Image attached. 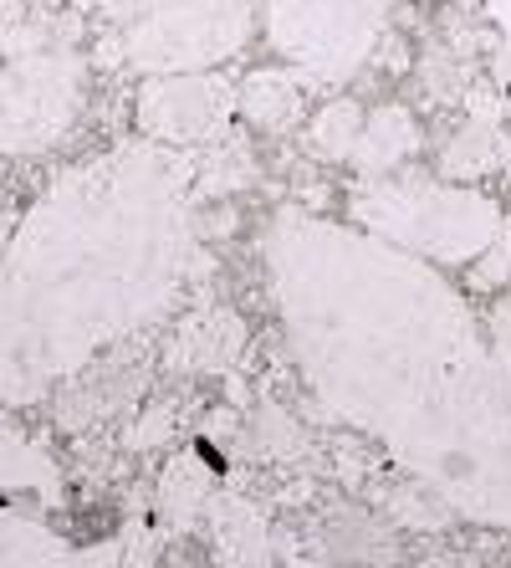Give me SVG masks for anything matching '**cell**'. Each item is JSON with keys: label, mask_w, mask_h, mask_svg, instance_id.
I'll return each instance as SVG.
<instances>
[{"label": "cell", "mask_w": 511, "mask_h": 568, "mask_svg": "<svg viewBox=\"0 0 511 568\" xmlns=\"http://www.w3.org/2000/svg\"><path fill=\"white\" fill-rule=\"evenodd\" d=\"M262 262L292 354L343 420L511 523V364L425 256L374 231L282 211Z\"/></svg>", "instance_id": "6da1fadb"}, {"label": "cell", "mask_w": 511, "mask_h": 568, "mask_svg": "<svg viewBox=\"0 0 511 568\" xmlns=\"http://www.w3.org/2000/svg\"><path fill=\"white\" fill-rule=\"evenodd\" d=\"M190 164L119 144L47 185L0 252V399L31 405L149 328L190 272Z\"/></svg>", "instance_id": "7a4b0ae2"}, {"label": "cell", "mask_w": 511, "mask_h": 568, "mask_svg": "<svg viewBox=\"0 0 511 568\" xmlns=\"http://www.w3.org/2000/svg\"><path fill=\"white\" fill-rule=\"evenodd\" d=\"M78 47L62 27L0 16V154H41L52 149L82 108Z\"/></svg>", "instance_id": "3957f363"}, {"label": "cell", "mask_w": 511, "mask_h": 568, "mask_svg": "<svg viewBox=\"0 0 511 568\" xmlns=\"http://www.w3.org/2000/svg\"><path fill=\"white\" fill-rule=\"evenodd\" d=\"M354 215L379 241L430 262H481V252H491V241L501 236L497 200H486L481 190L440 185L425 174L368 180L354 195Z\"/></svg>", "instance_id": "277c9868"}, {"label": "cell", "mask_w": 511, "mask_h": 568, "mask_svg": "<svg viewBox=\"0 0 511 568\" xmlns=\"http://www.w3.org/2000/svg\"><path fill=\"white\" fill-rule=\"evenodd\" d=\"M251 41V0H139L123 52L139 72H211Z\"/></svg>", "instance_id": "5b68a950"}, {"label": "cell", "mask_w": 511, "mask_h": 568, "mask_svg": "<svg viewBox=\"0 0 511 568\" xmlns=\"http://www.w3.org/2000/svg\"><path fill=\"white\" fill-rule=\"evenodd\" d=\"M389 0H266V41L313 82H343L368 62Z\"/></svg>", "instance_id": "8992f818"}, {"label": "cell", "mask_w": 511, "mask_h": 568, "mask_svg": "<svg viewBox=\"0 0 511 568\" xmlns=\"http://www.w3.org/2000/svg\"><path fill=\"white\" fill-rule=\"evenodd\" d=\"M139 133L164 149H200L215 144L236 113V88L221 72H164L149 78L139 93Z\"/></svg>", "instance_id": "52a82bcc"}, {"label": "cell", "mask_w": 511, "mask_h": 568, "mask_svg": "<svg viewBox=\"0 0 511 568\" xmlns=\"http://www.w3.org/2000/svg\"><path fill=\"white\" fill-rule=\"evenodd\" d=\"M307 93H313V78H307L302 67H292V72L262 67V72H251L236 88V113L251 129L276 133V129H292V123L307 113Z\"/></svg>", "instance_id": "ba28073f"}, {"label": "cell", "mask_w": 511, "mask_h": 568, "mask_svg": "<svg viewBox=\"0 0 511 568\" xmlns=\"http://www.w3.org/2000/svg\"><path fill=\"white\" fill-rule=\"evenodd\" d=\"M215 558L221 568H266L272 564V542H266V517L246 497H215Z\"/></svg>", "instance_id": "9c48e42d"}, {"label": "cell", "mask_w": 511, "mask_h": 568, "mask_svg": "<svg viewBox=\"0 0 511 568\" xmlns=\"http://www.w3.org/2000/svg\"><path fill=\"white\" fill-rule=\"evenodd\" d=\"M241 344H246V328H241L236 313H221V307H211V313H195L184 317L180 338H174V364H184V369H231L241 354Z\"/></svg>", "instance_id": "30bf717a"}, {"label": "cell", "mask_w": 511, "mask_h": 568, "mask_svg": "<svg viewBox=\"0 0 511 568\" xmlns=\"http://www.w3.org/2000/svg\"><path fill=\"white\" fill-rule=\"evenodd\" d=\"M420 144V129L409 119L399 103L389 108H374L364 119V133H358V149H354V164L368 174V180H384L389 170H399V159L415 154Z\"/></svg>", "instance_id": "8fae6325"}, {"label": "cell", "mask_w": 511, "mask_h": 568, "mask_svg": "<svg viewBox=\"0 0 511 568\" xmlns=\"http://www.w3.org/2000/svg\"><path fill=\"white\" fill-rule=\"evenodd\" d=\"M37 491L47 507H62V471L41 446L21 440L16 430H0V497Z\"/></svg>", "instance_id": "7c38bea8"}, {"label": "cell", "mask_w": 511, "mask_h": 568, "mask_svg": "<svg viewBox=\"0 0 511 568\" xmlns=\"http://www.w3.org/2000/svg\"><path fill=\"white\" fill-rule=\"evenodd\" d=\"M211 503H215L211 466H200L195 456H180V462L164 466V476H159V517H164L174 532L195 528L200 513H205Z\"/></svg>", "instance_id": "4fadbf2b"}, {"label": "cell", "mask_w": 511, "mask_h": 568, "mask_svg": "<svg viewBox=\"0 0 511 568\" xmlns=\"http://www.w3.org/2000/svg\"><path fill=\"white\" fill-rule=\"evenodd\" d=\"M0 568H78V558L67 554L62 538H52L41 523L0 507Z\"/></svg>", "instance_id": "5bb4252c"}, {"label": "cell", "mask_w": 511, "mask_h": 568, "mask_svg": "<svg viewBox=\"0 0 511 568\" xmlns=\"http://www.w3.org/2000/svg\"><path fill=\"white\" fill-rule=\"evenodd\" d=\"M358 133H364V108H358L354 98H338V103H328L313 119L307 144H313V154H323V159H354Z\"/></svg>", "instance_id": "9a60e30c"}, {"label": "cell", "mask_w": 511, "mask_h": 568, "mask_svg": "<svg viewBox=\"0 0 511 568\" xmlns=\"http://www.w3.org/2000/svg\"><path fill=\"white\" fill-rule=\"evenodd\" d=\"M497 164V133L486 123H471L460 129V139L446 149V174H481Z\"/></svg>", "instance_id": "2e32d148"}, {"label": "cell", "mask_w": 511, "mask_h": 568, "mask_svg": "<svg viewBox=\"0 0 511 568\" xmlns=\"http://www.w3.org/2000/svg\"><path fill=\"white\" fill-rule=\"evenodd\" d=\"M98 6H103L108 21H123V27H129L133 11H139V0H98Z\"/></svg>", "instance_id": "e0dca14e"}, {"label": "cell", "mask_w": 511, "mask_h": 568, "mask_svg": "<svg viewBox=\"0 0 511 568\" xmlns=\"http://www.w3.org/2000/svg\"><path fill=\"white\" fill-rule=\"evenodd\" d=\"M0 16H16V0H0Z\"/></svg>", "instance_id": "ac0fdd59"}, {"label": "cell", "mask_w": 511, "mask_h": 568, "mask_svg": "<svg viewBox=\"0 0 511 568\" xmlns=\"http://www.w3.org/2000/svg\"><path fill=\"white\" fill-rule=\"evenodd\" d=\"M507 364H511V358H507Z\"/></svg>", "instance_id": "d6986e66"}]
</instances>
